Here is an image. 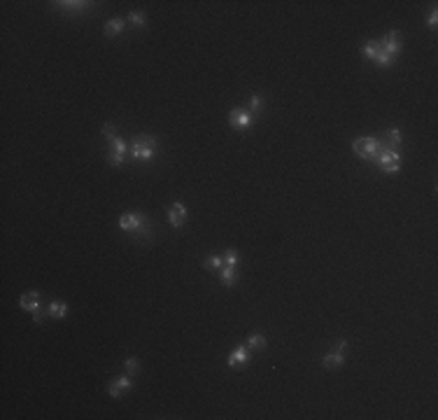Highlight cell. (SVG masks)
Masks as SVG:
<instances>
[{
  "mask_svg": "<svg viewBox=\"0 0 438 420\" xmlns=\"http://www.w3.org/2000/svg\"><path fill=\"white\" fill-rule=\"evenodd\" d=\"M119 227H122L124 231L133 234V236H140V234H145L147 231L149 220L142 217V215H138V213H128V215H122V217H119Z\"/></svg>",
  "mask_w": 438,
  "mask_h": 420,
  "instance_id": "3",
  "label": "cell"
},
{
  "mask_svg": "<svg viewBox=\"0 0 438 420\" xmlns=\"http://www.w3.org/2000/svg\"><path fill=\"white\" fill-rule=\"evenodd\" d=\"M380 47H382V49L389 54L392 59H396V56L401 54V49H403V45H401V33L399 31L387 33V35L380 40Z\"/></svg>",
  "mask_w": 438,
  "mask_h": 420,
  "instance_id": "8",
  "label": "cell"
},
{
  "mask_svg": "<svg viewBox=\"0 0 438 420\" xmlns=\"http://www.w3.org/2000/svg\"><path fill=\"white\" fill-rule=\"evenodd\" d=\"M384 147L382 140H377V138H357L354 140V154L357 157H362V159H373L375 161V157L380 154V150Z\"/></svg>",
  "mask_w": 438,
  "mask_h": 420,
  "instance_id": "1",
  "label": "cell"
},
{
  "mask_svg": "<svg viewBox=\"0 0 438 420\" xmlns=\"http://www.w3.org/2000/svg\"><path fill=\"white\" fill-rule=\"evenodd\" d=\"M47 313L52 315V318H65V313H68V304H63V301H52L49 304V308H47Z\"/></svg>",
  "mask_w": 438,
  "mask_h": 420,
  "instance_id": "15",
  "label": "cell"
},
{
  "mask_svg": "<svg viewBox=\"0 0 438 420\" xmlns=\"http://www.w3.org/2000/svg\"><path fill=\"white\" fill-rule=\"evenodd\" d=\"M131 388V378L128 376H124V378H117V381H112L108 385V392H110V397H119L124 390H128Z\"/></svg>",
  "mask_w": 438,
  "mask_h": 420,
  "instance_id": "12",
  "label": "cell"
},
{
  "mask_svg": "<svg viewBox=\"0 0 438 420\" xmlns=\"http://www.w3.org/2000/svg\"><path fill=\"white\" fill-rule=\"evenodd\" d=\"M252 119H254V115L250 112V110H245V107H233V110L229 112V124L236 131L247 129V126L252 124Z\"/></svg>",
  "mask_w": 438,
  "mask_h": 420,
  "instance_id": "7",
  "label": "cell"
},
{
  "mask_svg": "<svg viewBox=\"0 0 438 420\" xmlns=\"http://www.w3.org/2000/svg\"><path fill=\"white\" fill-rule=\"evenodd\" d=\"M131 152H133V159L149 161L154 154H156V138L154 136H138L135 140H133Z\"/></svg>",
  "mask_w": 438,
  "mask_h": 420,
  "instance_id": "2",
  "label": "cell"
},
{
  "mask_svg": "<svg viewBox=\"0 0 438 420\" xmlns=\"http://www.w3.org/2000/svg\"><path fill=\"white\" fill-rule=\"evenodd\" d=\"M124 26H126V21L117 16V19H112V21H108V23H105V28H103V33H105L108 38H115V35H119V33L124 31Z\"/></svg>",
  "mask_w": 438,
  "mask_h": 420,
  "instance_id": "14",
  "label": "cell"
},
{
  "mask_svg": "<svg viewBox=\"0 0 438 420\" xmlns=\"http://www.w3.org/2000/svg\"><path fill=\"white\" fill-rule=\"evenodd\" d=\"M110 143H112V150L108 152V164L110 166H122L124 159H126V143L122 138H115Z\"/></svg>",
  "mask_w": 438,
  "mask_h": 420,
  "instance_id": "9",
  "label": "cell"
},
{
  "mask_svg": "<svg viewBox=\"0 0 438 420\" xmlns=\"http://www.w3.org/2000/svg\"><path fill=\"white\" fill-rule=\"evenodd\" d=\"M103 136L108 138V140H115L117 138V126L115 124H105V126H103Z\"/></svg>",
  "mask_w": 438,
  "mask_h": 420,
  "instance_id": "25",
  "label": "cell"
},
{
  "mask_svg": "<svg viewBox=\"0 0 438 420\" xmlns=\"http://www.w3.org/2000/svg\"><path fill=\"white\" fill-rule=\"evenodd\" d=\"M384 145L389 147V150H399V147L403 145V136H401V131L399 129L387 131V136H384Z\"/></svg>",
  "mask_w": 438,
  "mask_h": 420,
  "instance_id": "13",
  "label": "cell"
},
{
  "mask_svg": "<svg viewBox=\"0 0 438 420\" xmlns=\"http://www.w3.org/2000/svg\"><path fill=\"white\" fill-rule=\"evenodd\" d=\"M23 311L33 313V322H42V311H40V294L38 292H23L19 299Z\"/></svg>",
  "mask_w": 438,
  "mask_h": 420,
  "instance_id": "6",
  "label": "cell"
},
{
  "mask_svg": "<svg viewBox=\"0 0 438 420\" xmlns=\"http://www.w3.org/2000/svg\"><path fill=\"white\" fill-rule=\"evenodd\" d=\"M203 266L208 268V271H212V273H217V271H222L224 268V259L219 257V254H212V257H208L205 259V264Z\"/></svg>",
  "mask_w": 438,
  "mask_h": 420,
  "instance_id": "17",
  "label": "cell"
},
{
  "mask_svg": "<svg viewBox=\"0 0 438 420\" xmlns=\"http://www.w3.org/2000/svg\"><path fill=\"white\" fill-rule=\"evenodd\" d=\"M61 9H70V12H82V9L86 7H91V2H77V0H72V2H56Z\"/></svg>",
  "mask_w": 438,
  "mask_h": 420,
  "instance_id": "20",
  "label": "cell"
},
{
  "mask_svg": "<svg viewBox=\"0 0 438 420\" xmlns=\"http://www.w3.org/2000/svg\"><path fill=\"white\" fill-rule=\"evenodd\" d=\"M377 49H380V42H377V40H369V42L362 47V54L366 56V59H371V61H373V59H375V54H377Z\"/></svg>",
  "mask_w": 438,
  "mask_h": 420,
  "instance_id": "18",
  "label": "cell"
},
{
  "mask_svg": "<svg viewBox=\"0 0 438 420\" xmlns=\"http://www.w3.org/2000/svg\"><path fill=\"white\" fill-rule=\"evenodd\" d=\"M345 352H347V341L345 338H338V343H336V350H331L324 355L322 364L326 369H338L343 362H345Z\"/></svg>",
  "mask_w": 438,
  "mask_h": 420,
  "instance_id": "5",
  "label": "cell"
},
{
  "mask_svg": "<svg viewBox=\"0 0 438 420\" xmlns=\"http://www.w3.org/2000/svg\"><path fill=\"white\" fill-rule=\"evenodd\" d=\"M375 161H377V166L382 168L384 173H399V168H401L399 150H389L387 145L380 150V154L375 157Z\"/></svg>",
  "mask_w": 438,
  "mask_h": 420,
  "instance_id": "4",
  "label": "cell"
},
{
  "mask_svg": "<svg viewBox=\"0 0 438 420\" xmlns=\"http://www.w3.org/2000/svg\"><path fill=\"white\" fill-rule=\"evenodd\" d=\"M427 21H429V23H427L429 28H436V21H438V12H436V9L429 14V19H427Z\"/></svg>",
  "mask_w": 438,
  "mask_h": 420,
  "instance_id": "26",
  "label": "cell"
},
{
  "mask_svg": "<svg viewBox=\"0 0 438 420\" xmlns=\"http://www.w3.org/2000/svg\"><path fill=\"white\" fill-rule=\"evenodd\" d=\"M247 345H250V348H254V350H263V348H266V336H263V334H250Z\"/></svg>",
  "mask_w": 438,
  "mask_h": 420,
  "instance_id": "19",
  "label": "cell"
},
{
  "mask_svg": "<svg viewBox=\"0 0 438 420\" xmlns=\"http://www.w3.org/2000/svg\"><path fill=\"white\" fill-rule=\"evenodd\" d=\"M128 23H133L135 28H145V26H147V16L142 14V12H131V14H128Z\"/></svg>",
  "mask_w": 438,
  "mask_h": 420,
  "instance_id": "21",
  "label": "cell"
},
{
  "mask_svg": "<svg viewBox=\"0 0 438 420\" xmlns=\"http://www.w3.org/2000/svg\"><path fill=\"white\" fill-rule=\"evenodd\" d=\"M247 359H250V350H247L245 345H238V348H233L229 355V359H226V364L229 367H245L247 364Z\"/></svg>",
  "mask_w": 438,
  "mask_h": 420,
  "instance_id": "11",
  "label": "cell"
},
{
  "mask_svg": "<svg viewBox=\"0 0 438 420\" xmlns=\"http://www.w3.org/2000/svg\"><path fill=\"white\" fill-rule=\"evenodd\" d=\"M224 259V266H238V261H240V257H238V252H233V250H229L226 254L222 257Z\"/></svg>",
  "mask_w": 438,
  "mask_h": 420,
  "instance_id": "24",
  "label": "cell"
},
{
  "mask_svg": "<svg viewBox=\"0 0 438 420\" xmlns=\"http://www.w3.org/2000/svg\"><path fill=\"white\" fill-rule=\"evenodd\" d=\"M168 220L170 224L175 227V229H182L185 227V222H187V208L182 206V203H173L168 210Z\"/></svg>",
  "mask_w": 438,
  "mask_h": 420,
  "instance_id": "10",
  "label": "cell"
},
{
  "mask_svg": "<svg viewBox=\"0 0 438 420\" xmlns=\"http://www.w3.org/2000/svg\"><path fill=\"white\" fill-rule=\"evenodd\" d=\"M263 110V96L261 93H254L252 96V100H250V112H256V115H259V112H261Z\"/></svg>",
  "mask_w": 438,
  "mask_h": 420,
  "instance_id": "22",
  "label": "cell"
},
{
  "mask_svg": "<svg viewBox=\"0 0 438 420\" xmlns=\"http://www.w3.org/2000/svg\"><path fill=\"white\" fill-rule=\"evenodd\" d=\"M219 273H222V280H224V285H226V287H231V285L238 280V268H236V266H224Z\"/></svg>",
  "mask_w": 438,
  "mask_h": 420,
  "instance_id": "16",
  "label": "cell"
},
{
  "mask_svg": "<svg viewBox=\"0 0 438 420\" xmlns=\"http://www.w3.org/2000/svg\"><path fill=\"white\" fill-rule=\"evenodd\" d=\"M124 367H126V376H135L140 371V364H138V359L135 357H128L126 362H124Z\"/></svg>",
  "mask_w": 438,
  "mask_h": 420,
  "instance_id": "23",
  "label": "cell"
}]
</instances>
